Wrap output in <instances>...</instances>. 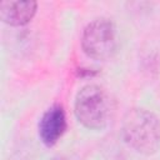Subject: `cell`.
I'll return each mask as SVG.
<instances>
[{"instance_id": "3957f363", "label": "cell", "mask_w": 160, "mask_h": 160, "mask_svg": "<svg viewBox=\"0 0 160 160\" xmlns=\"http://www.w3.org/2000/svg\"><path fill=\"white\" fill-rule=\"evenodd\" d=\"M84 52L94 60H106L118 46L115 24L105 18L95 19L86 25L81 36Z\"/></svg>"}, {"instance_id": "277c9868", "label": "cell", "mask_w": 160, "mask_h": 160, "mask_svg": "<svg viewBox=\"0 0 160 160\" xmlns=\"http://www.w3.org/2000/svg\"><path fill=\"white\" fill-rule=\"evenodd\" d=\"M66 130V116L61 105L48 109L39 121V136L46 146H52Z\"/></svg>"}, {"instance_id": "7a4b0ae2", "label": "cell", "mask_w": 160, "mask_h": 160, "mask_svg": "<svg viewBox=\"0 0 160 160\" xmlns=\"http://www.w3.org/2000/svg\"><path fill=\"white\" fill-rule=\"evenodd\" d=\"M75 116L85 128L100 130L111 116V100L99 85H86L79 90L74 105Z\"/></svg>"}, {"instance_id": "5b68a950", "label": "cell", "mask_w": 160, "mask_h": 160, "mask_svg": "<svg viewBox=\"0 0 160 160\" xmlns=\"http://www.w3.org/2000/svg\"><path fill=\"white\" fill-rule=\"evenodd\" d=\"M36 9V1H1L0 19L8 25L22 26L32 20Z\"/></svg>"}, {"instance_id": "6da1fadb", "label": "cell", "mask_w": 160, "mask_h": 160, "mask_svg": "<svg viewBox=\"0 0 160 160\" xmlns=\"http://www.w3.org/2000/svg\"><path fill=\"white\" fill-rule=\"evenodd\" d=\"M121 135L135 151L145 155L154 154L160 146V121L145 109H131L124 116Z\"/></svg>"}]
</instances>
